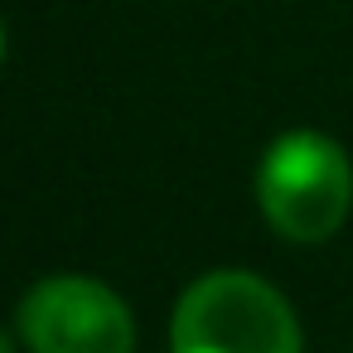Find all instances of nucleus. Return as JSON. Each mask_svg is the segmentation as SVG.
<instances>
[{"label":"nucleus","mask_w":353,"mask_h":353,"mask_svg":"<svg viewBox=\"0 0 353 353\" xmlns=\"http://www.w3.org/2000/svg\"><path fill=\"white\" fill-rule=\"evenodd\" d=\"M170 353H305L290 300L252 271L199 276L170 319Z\"/></svg>","instance_id":"obj_1"},{"label":"nucleus","mask_w":353,"mask_h":353,"mask_svg":"<svg viewBox=\"0 0 353 353\" xmlns=\"http://www.w3.org/2000/svg\"><path fill=\"white\" fill-rule=\"evenodd\" d=\"M256 203L285 242L300 247L329 242L353 208L348 155L319 131H285L261 155Z\"/></svg>","instance_id":"obj_2"},{"label":"nucleus","mask_w":353,"mask_h":353,"mask_svg":"<svg viewBox=\"0 0 353 353\" xmlns=\"http://www.w3.org/2000/svg\"><path fill=\"white\" fill-rule=\"evenodd\" d=\"M20 339L30 353H136V319L112 285L49 276L20 300Z\"/></svg>","instance_id":"obj_3"},{"label":"nucleus","mask_w":353,"mask_h":353,"mask_svg":"<svg viewBox=\"0 0 353 353\" xmlns=\"http://www.w3.org/2000/svg\"><path fill=\"white\" fill-rule=\"evenodd\" d=\"M0 353H15V343H10V334L0 329Z\"/></svg>","instance_id":"obj_4"},{"label":"nucleus","mask_w":353,"mask_h":353,"mask_svg":"<svg viewBox=\"0 0 353 353\" xmlns=\"http://www.w3.org/2000/svg\"><path fill=\"white\" fill-rule=\"evenodd\" d=\"M0 54H6V25H0Z\"/></svg>","instance_id":"obj_5"}]
</instances>
